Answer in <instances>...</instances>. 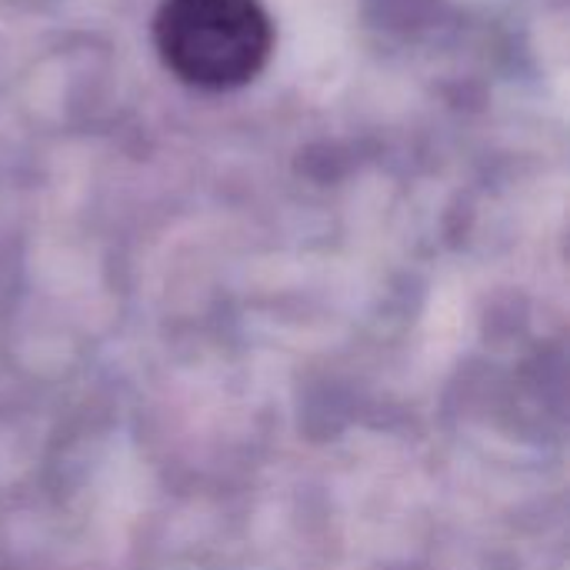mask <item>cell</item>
<instances>
[{
	"label": "cell",
	"instance_id": "obj_1",
	"mask_svg": "<svg viewBox=\"0 0 570 570\" xmlns=\"http://www.w3.org/2000/svg\"><path fill=\"white\" fill-rule=\"evenodd\" d=\"M154 47L194 90H237L271 60L274 23L261 0H160Z\"/></svg>",
	"mask_w": 570,
	"mask_h": 570
}]
</instances>
